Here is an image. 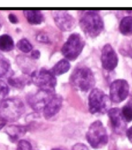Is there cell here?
Here are the masks:
<instances>
[{"label": "cell", "instance_id": "obj_1", "mask_svg": "<svg viewBox=\"0 0 132 150\" xmlns=\"http://www.w3.org/2000/svg\"><path fill=\"white\" fill-rule=\"evenodd\" d=\"M79 26L85 34L90 38H96L104 28L102 17L96 11L83 12L79 19Z\"/></svg>", "mask_w": 132, "mask_h": 150}, {"label": "cell", "instance_id": "obj_2", "mask_svg": "<svg viewBox=\"0 0 132 150\" xmlns=\"http://www.w3.org/2000/svg\"><path fill=\"white\" fill-rule=\"evenodd\" d=\"M70 83L78 90L87 92L94 87L96 80L92 70L87 66L81 65L73 71L70 77Z\"/></svg>", "mask_w": 132, "mask_h": 150}, {"label": "cell", "instance_id": "obj_3", "mask_svg": "<svg viewBox=\"0 0 132 150\" xmlns=\"http://www.w3.org/2000/svg\"><path fill=\"white\" fill-rule=\"evenodd\" d=\"M24 111V103L19 98L6 99L0 103V117L4 122L17 121Z\"/></svg>", "mask_w": 132, "mask_h": 150}, {"label": "cell", "instance_id": "obj_4", "mask_svg": "<svg viewBox=\"0 0 132 150\" xmlns=\"http://www.w3.org/2000/svg\"><path fill=\"white\" fill-rule=\"evenodd\" d=\"M86 140L93 149H100L108 142V134L103 123L94 121L90 125L86 132Z\"/></svg>", "mask_w": 132, "mask_h": 150}, {"label": "cell", "instance_id": "obj_5", "mask_svg": "<svg viewBox=\"0 0 132 150\" xmlns=\"http://www.w3.org/2000/svg\"><path fill=\"white\" fill-rule=\"evenodd\" d=\"M89 110L91 114H104L110 107V97L100 89H92L89 95Z\"/></svg>", "mask_w": 132, "mask_h": 150}, {"label": "cell", "instance_id": "obj_6", "mask_svg": "<svg viewBox=\"0 0 132 150\" xmlns=\"http://www.w3.org/2000/svg\"><path fill=\"white\" fill-rule=\"evenodd\" d=\"M85 47V40L79 34L75 33L68 37L61 47V52L65 59L74 61L79 56Z\"/></svg>", "mask_w": 132, "mask_h": 150}, {"label": "cell", "instance_id": "obj_7", "mask_svg": "<svg viewBox=\"0 0 132 150\" xmlns=\"http://www.w3.org/2000/svg\"><path fill=\"white\" fill-rule=\"evenodd\" d=\"M31 82L40 90L54 92L57 85L56 77L52 74L50 70L40 69L34 71L30 75Z\"/></svg>", "mask_w": 132, "mask_h": 150}, {"label": "cell", "instance_id": "obj_8", "mask_svg": "<svg viewBox=\"0 0 132 150\" xmlns=\"http://www.w3.org/2000/svg\"><path fill=\"white\" fill-rule=\"evenodd\" d=\"M54 95V92L39 90L35 93L31 94L28 96L27 102L33 110L37 112H40L43 111L47 103L52 100Z\"/></svg>", "mask_w": 132, "mask_h": 150}, {"label": "cell", "instance_id": "obj_9", "mask_svg": "<svg viewBox=\"0 0 132 150\" xmlns=\"http://www.w3.org/2000/svg\"><path fill=\"white\" fill-rule=\"evenodd\" d=\"M129 85L124 79L114 81L110 87V99L114 103H121L128 96Z\"/></svg>", "mask_w": 132, "mask_h": 150}, {"label": "cell", "instance_id": "obj_10", "mask_svg": "<svg viewBox=\"0 0 132 150\" xmlns=\"http://www.w3.org/2000/svg\"><path fill=\"white\" fill-rule=\"evenodd\" d=\"M102 66L107 71H113L118 63V57L110 44H107L102 49L101 53Z\"/></svg>", "mask_w": 132, "mask_h": 150}, {"label": "cell", "instance_id": "obj_11", "mask_svg": "<svg viewBox=\"0 0 132 150\" xmlns=\"http://www.w3.org/2000/svg\"><path fill=\"white\" fill-rule=\"evenodd\" d=\"M53 18L55 25L61 31H70L74 29L76 20L66 11H54Z\"/></svg>", "mask_w": 132, "mask_h": 150}, {"label": "cell", "instance_id": "obj_12", "mask_svg": "<svg viewBox=\"0 0 132 150\" xmlns=\"http://www.w3.org/2000/svg\"><path fill=\"white\" fill-rule=\"evenodd\" d=\"M108 116L114 132L116 134H123L126 130L127 122L124 120L121 110L118 108H112L108 110Z\"/></svg>", "mask_w": 132, "mask_h": 150}, {"label": "cell", "instance_id": "obj_13", "mask_svg": "<svg viewBox=\"0 0 132 150\" xmlns=\"http://www.w3.org/2000/svg\"><path fill=\"white\" fill-rule=\"evenodd\" d=\"M63 104V98L60 95L55 94L51 100L47 103L43 110L44 117L46 119H50L55 116L59 111Z\"/></svg>", "mask_w": 132, "mask_h": 150}, {"label": "cell", "instance_id": "obj_14", "mask_svg": "<svg viewBox=\"0 0 132 150\" xmlns=\"http://www.w3.org/2000/svg\"><path fill=\"white\" fill-rule=\"evenodd\" d=\"M27 128L24 126L9 125L7 127L6 132L12 142H16L27 133Z\"/></svg>", "mask_w": 132, "mask_h": 150}, {"label": "cell", "instance_id": "obj_15", "mask_svg": "<svg viewBox=\"0 0 132 150\" xmlns=\"http://www.w3.org/2000/svg\"><path fill=\"white\" fill-rule=\"evenodd\" d=\"M8 83L16 89H23L27 84L31 83V79L27 74L20 76H10L8 78Z\"/></svg>", "mask_w": 132, "mask_h": 150}, {"label": "cell", "instance_id": "obj_16", "mask_svg": "<svg viewBox=\"0 0 132 150\" xmlns=\"http://www.w3.org/2000/svg\"><path fill=\"white\" fill-rule=\"evenodd\" d=\"M27 22L32 25L40 24L44 21V15L39 10H26L23 11Z\"/></svg>", "mask_w": 132, "mask_h": 150}, {"label": "cell", "instance_id": "obj_17", "mask_svg": "<svg viewBox=\"0 0 132 150\" xmlns=\"http://www.w3.org/2000/svg\"><path fill=\"white\" fill-rule=\"evenodd\" d=\"M70 68H71V65L69 62L66 59H61L58 62L50 71L56 77V76L66 73L70 69Z\"/></svg>", "mask_w": 132, "mask_h": 150}, {"label": "cell", "instance_id": "obj_18", "mask_svg": "<svg viewBox=\"0 0 132 150\" xmlns=\"http://www.w3.org/2000/svg\"><path fill=\"white\" fill-rule=\"evenodd\" d=\"M13 39L8 34H2L0 36V51L5 52H11L14 48Z\"/></svg>", "mask_w": 132, "mask_h": 150}, {"label": "cell", "instance_id": "obj_19", "mask_svg": "<svg viewBox=\"0 0 132 150\" xmlns=\"http://www.w3.org/2000/svg\"><path fill=\"white\" fill-rule=\"evenodd\" d=\"M120 31L125 36L132 35V16H125L120 23Z\"/></svg>", "mask_w": 132, "mask_h": 150}, {"label": "cell", "instance_id": "obj_20", "mask_svg": "<svg viewBox=\"0 0 132 150\" xmlns=\"http://www.w3.org/2000/svg\"><path fill=\"white\" fill-rule=\"evenodd\" d=\"M16 62L18 63L19 67L22 69L23 71H24L25 74L27 73L31 70L32 68V63L30 62V61L28 59L27 57L23 56V55H19L16 58Z\"/></svg>", "mask_w": 132, "mask_h": 150}, {"label": "cell", "instance_id": "obj_21", "mask_svg": "<svg viewBox=\"0 0 132 150\" xmlns=\"http://www.w3.org/2000/svg\"><path fill=\"white\" fill-rule=\"evenodd\" d=\"M10 66L9 61L0 53V79L7 75L10 70Z\"/></svg>", "mask_w": 132, "mask_h": 150}, {"label": "cell", "instance_id": "obj_22", "mask_svg": "<svg viewBox=\"0 0 132 150\" xmlns=\"http://www.w3.org/2000/svg\"><path fill=\"white\" fill-rule=\"evenodd\" d=\"M16 46L23 53H29L33 50V46H32L31 43L26 38H23L19 40L16 44Z\"/></svg>", "mask_w": 132, "mask_h": 150}, {"label": "cell", "instance_id": "obj_23", "mask_svg": "<svg viewBox=\"0 0 132 150\" xmlns=\"http://www.w3.org/2000/svg\"><path fill=\"white\" fill-rule=\"evenodd\" d=\"M9 93V88L4 81L0 80V102L6 100Z\"/></svg>", "mask_w": 132, "mask_h": 150}, {"label": "cell", "instance_id": "obj_24", "mask_svg": "<svg viewBox=\"0 0 132 150\" xmlns=\"http://www.w3.org/2000/svg\"><path fill=\"white\" fill-rule=\"evenodd\" d=\"M121 112L126 122H131L132 121V108L128 104L124 106Z\"/></svg>", "mask_w": 132, "mask_h": 150}, {"label": "cell", "instance_id": "obj_25", "mask_svg": "<svg viewBox=\"0 0 132 150\" xmlns=\"http://www.w3.org/2000/svg\"><path fill=\"white\" fill-rule=\"evenodd\" d=\"M16 150H34L32 145L27 140H20Z\"/></svg>", "mask_w": 132, "mask_h": 150}, {"label": "cell", "instance_id": "obj_26", "mask_svg": "<svg viewBox=\"0 0 132 150\" xmlns=\"http://www.w3.org/2000/svg\"><path fill=\"white\" fill-rule=\"evenodd\" d=\"M37 40L42 43L49 42V38L47 36V34H44V33H41V34H38L37 36Z\"/></svg>", "mask_w": 132, "mask_h": 150}, {"label": "cell", "instance_id": "obj_27", "mask_svg": "<svg viewBox=\"0 0 132 150\" xmlns=\"http://www.w3.org/2000/svg\"><path fill=\"white\" fill-rule=\"evenodd\" d=\"M72 150H90L87 146L83 143H77L72 146Z\"/></svg>", "mask_w": 132, "mask_h": 150}, {"label": "cell", "instance_id": "obj_28", "mask_svg": "<svg viewBox=\"0 0 132 150\" xmlns=\"http://www.w3.org/2000/svg\"><path fill=\"white\" fill-rule=\"evenodd\" d=\"M40 57V52L38 50H34L32 51L31 53V58L33 59H39Z\"/></svg>", "mask_w": 132, "mask_h": 150}, {"label": "cell", "instance_id": "obj_29", "mask_svg": "<svg viewBox=\"0 0 132 150\" xmlns=\"http://www.w3.org/2000/svg\"><path fill=\"white\" fill-rule=\"evenodd\" d=\"M9 20L12 23H18V18L16 17L15 14L10 13L9 15Z\"/></svg>", "mask_w": 132, "mask_h": 150}, {"label": "cell", "instance_id": "obj_30", "mask_svg": "<svg viewBox=\"0 0 132 150\" xmlns=\"http://www.w3.org/2000/svg\"><path fill=\"white\" fill-rule=\"evenodd\" d=\"M126 134H127V137H128V140L132 143V126L131 128H129L126 132Z\"/></svg>", "mask_w": 132, "mask_h": 150}, {"label": "cell", "instance_id": "obj_31", "mask_svg": "<svg viewBox=\"0 0 132 150\" xmlns=\"http://www.w3.org/2000/svg\"><path fill=\"white\" fill-rule=\"evenodd\" d=\"M6 125V122H1L0 123V129L3 128V126Z\"/></svg>", "mask_w": 132, "mask_h": 150}, {"label": "cell", "instance_id": "obj_32", "mask_svg": "<svg viewBox=\"0 0 132 150\" xmlns=\"http://www.w3.org/2000/svg\"><path fill=\"white\" fill-rule=\"evenodd\" d=\"M128 105L130 106L131 108H132V96H131V100H130V102H129V103H128Z\"/></svg>", "mask_w": 132, "mask_h": 150}, {"label": "cell", "instance_id": "obj_33", "mask_svg": "<svg viewBox=\"0 0 132 150\" xmlns=\"http://www.w3.org/2000/svg\"><path fill=\"white\" fill-rule=\"evenodd\" d=\"M52 150H62V149H52Z\"/></svg>", "mask_w": 132, "mask_h": 150}]
</instances>
